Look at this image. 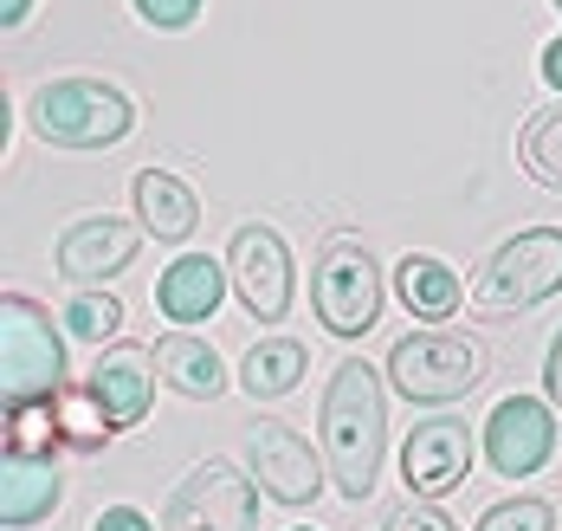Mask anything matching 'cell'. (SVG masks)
I'll list each match as a JSON object with an SVG mask.
<instances>
[{"label": "cell", "mask_w": 562, "mask_h": 531, "mask_svg": "<svg viewBox=\"0 0 562 531\" xmlns=\"http://www.w3.org/2000/svg\"><path fill=\"white\" fill-rule=\"evenodd\" d=\"M557 292H562V228H524L485 259L465 305L479 318H517V311H530V305H543Z\"/></svg>", "instance_id": "cell-3"}, {"label": "cell", "mask_w": 562, "mask_h": 531, "mask_svg": "<svg viewBox=\"0 0 562 531\" xmlns=\"http://www.w3.org/2000/svg\"><path fill=\"white\" fill-rule=\"evenodd\" d=\"M259 526V479L239 473L226 454L201 461L169 493L162 531H252Z\"/></svg>", "instance_id": "cell-7"}, {"label": "cell", "mask_w": 562, "mask_h": 531, "mask_svg": "<svg viewBox=\"0 0 562 531\" xmlns=\"http://www.w3.org/2000/svg\"><path fill=\"white\" fill-rule=\"evenodd\" d=\"M65 499V473L53 454H20L0 447V526L26 531L40 519H53V506Z\"/></svg>", "instance_id": "cell-14"}, {"label": "cell", "mask_w": 562, "mask_h": 531, "mask_svg": "<svg viewBox=\"0 0 562 531\" xmlns=\"http://www.w3.org/2000/svg\"><path fill=\"white\" fill-rule=\"evenodd\" d=\"M53 421H58V441L78 447V454H98V447L116 434L111 414H104V402L91 396V383H85V389H71V383L53 389Z\"/></svg>", "instance_id": "cell-20"}, {"label": "cell", "mask_w": 562, "mask_h": 531, "mask_svg": "<svg viewBox=\"0 0 562 531\" xmlns=\"http://www.w3.org/2000/svg\"><path fill=\"white\" fill-rule=\"evenodd\" d=\"M472 454H479V441H472V428H465L459 414L414 421V434L401 441V479H407L414 499H447V493L465 486Z\"/></svg>", "instance_id": "cell-9"}, {"label": "cell", "mask_w": 562, "mask_h": 531, "mask_svg": "<svg viewBox=\"0 0 562 531\" xmlns=\"http://www.w3.org/2000/svg\"><path fill=\"white\" fill-rule=\"evenodd\" d=\"M550 454H557V414H550V402L505 396L498 409L485 414V461H492V473L524 479V473L543 467Z\"/></svg>", "instance_id": "cell-10"}, {"label": "cell", "mask_w": 562, "mask_h": 531, "mask_svg": "<svg viewBox=\"0 0 562 531\" xmlns=\"http://www.w3.org/2000/svg\"><path fill=\"white\" fill-rule=\"evenodd\" d=\"M517 163H524L530 181H543V188L562 195V104L530 111V123L517 130Z\"/></svg>", "instance_id": "cell-21"}, {"label": "cell", "mask_w": 562, "mask_h": 531, "mask_svg": "<svg viewBox=\"0 0 562 531\" xmlns=\"http://www.w3.org/2000/svg\"><path fill=\"white\" fill-rule=\"evenodd\" d=\"M26 123L33 136H46L58 150H111L136 130V104L104 78H53L33 91Z\"/></svg>", "instance_id": "cell-2"}, {"label": "cell", "mask_w": 562, "mask_h": 531, "mask_svg": "<svg viewBox=\"0 0 562 531\" xmlns=\"http://www.w3.org/2000/svg\"><path fill=\"white\" fill-rule=\"evenodd\" d=\"M136 214H143V228L156 240H169V246H181V240L201 228V201H194V188L181 176H169V169H143L136 176Z\"/></svg>", "instance_id": "cell-16"}, {"label": "cell", "mask_w": 562, "mask_h": 531, "mask_svg": "<svg viewBox=\"0 0 562 531\" xmlns=\"http://www.w3.org/2000/svg\"><path fill=\"white\" fill-rule=\"evenodd\" d=\"M324 467L337 479L342 499H369L382 479V454H389V396H382V369L362 356H342L324 389Z\"/></svg>", "instance_id": "cell-1"}, {"label": "cell", "mask_w": 562, "mask_h": 531, "mask_svg": "<svg viewBox=\"0 0 562 531\" xmlns=\"http://www.w3.org/2000/svg\"><path fill=\"white\" fill-rule=\"evenodd\" d=\"M143 221H123V214H85V221H71L65 234H58V273L71 279V286H104L116 279L130 259H136V246H143Z\"/></svg>", "instance_id": "cell-11"}, {"label": "cell", "mask_w": 562, "mask_h": 531, "mask_svg": "<svg viewBox=\"0 0 562 531\" xmlns=\"http://www.w3.org/2000/svg\"><path fill=\"white\" fill-rule=\"evenodd\" d=\"M492 356L479 338H459V331H414L389 351V383L394 396L420 402V409H440V402H459L485 383Z\"/></svg>", "instance_id": "cell-4"}, {"label": "cell", "mask_w": 562, "mask_h": 531, "mask_svg": "<svg viewBox=\"0 0 562 531\" xmlns=\"http://www.w3.org/2000/svg\"><path fill=\"white\" fill-rule=\"evenodd\" d=\"M394 292H401V305H407L414 318H452L459 298H465V286H459V273H452L447 259L407 253V259L394 266Z\"/></svg>", "instance_id": "cell-18"}, {"label": "cell", "mask_w": 562, "mask_h": 531, "mask_svg": "<svg viewBox=\"0 0 562 531\" xmlns=\"http://www.w3.org/2000/svg\"><path fill=\"white\" fill-rule=\"evenodd\" d=\"M311 305L330 338H369L382 318V266L356 234H330L311 266Z\"/></svg>", "instance_id": "cell-5"}, {"label": "cell", "mask_w": 562, "mask_h": 531, "mask_svg": "<svg viewBox=\"0 0 562 531\" xmlns=\"http://www.w3.org/2000/svg\"><path fill=\"white\" fill-rule=\"evenodd\" d=\"M156 351H143V344H111V351H98L91 363V396L104 402L116 434H130V428H143V414H149V396H156Z\"/></svg>", "instance_id": "cell-13"}, {"label": "cell", "mask_w": 562, "mask_h": 531, "mask_svg": "<svg viewBox=\"0 0 562 531\" xmlns=\"http://www.w3.org/2000/svg\"><path fill=\"white\" fill-rule=\"evenodd\" d=\"M291 531H311V526H291Z\"/></svg>", "instance_id": "cell-30"}, {"label": "cell", "mask_w": 562, "mask_h": 531, "mask_svg": "<svg viewBox=\"0 0 562 531\" xmlns=\"http://www.w3.org/2000/svg\"><path fill=\"white\" fill-rule=\"evenodd\" d=\"M557 7H562V0H557Z\"/></svg>", "instance_id": "cell-31"}, {"label": "cell", "mask_w": 562, "mask_h": 531, "mask_svg": "<svg viewBox=\"0 0 562 531\" xmlns=\"http://www.w3.org/2000/svg\"><path fill=\"white\" fill-rule=\"evenodd\" d=\"M472 531H557V512L543 499H498Z\"/></svg>", "instance_id": "cell-23"}, {"label": "cell", "mask_w": 562, "mask_h": 531, "mask_svg": "<svg viewBox=\"0 0 562 531\" xmlns=\"http://www.w3.org/2000/svg\"><path fill=\"white\" fill-rule=\"evenodd\" d=\"M543 78H550V91H562V40L543 46Z\"/></svg>", "instance_id": "cell-28"}, {"label": "cell", "mask_w": 562, "mask_h": 531, "mask_svg": "<svg viewBox=\"0 0 562 531\" xmlns=\"http://www.w3.org/2000/svg\"><path fill=\"white\" fill-rule=\"evenodd\" d=\"M65 331H71L78 344H111L116 331H123V305H116L111 292H91V286H85V292L65 305Z\"/></svg>", "instance_id": "cell-22"}, {"label": "cell", "mask_w": 562, "mask_h": 531, "mask_svg": "<svg viewBox=\"0 0 562 531\" xmlns=\"http://www.w3.org/2000/svg\"><path fill=\"white\" fill-rule=\"evenodd\" d=\"M543 389H550V402L562 409V331H557V344H550V363H543Z\"/></svg>", "instance_id": "cell-27"}, {"label": "cell", "mask_w": 562, "mask_h": 531, "mask_svg": "<svg viewBox=\"0 0 562 531\" xmlns=\"http://www.w3.org/2000/svg\"><path fill=\"white\" fill-rule=\"evenodd\" d=\"M136 13H143L149 26H162V33H181V26H194L201 0H136Z\"/></svg>", "instance_id": "cell-25"}, {"label": "cell", "mask_w": 562, "mask_h": 531, "mask_svg": "<svg viewBox=\"0 0 562 531\" xmlns=\"http://www.w3.org/2000/svg\"><path fill=\"white\" fill-rule=\"evenodd\" d=\"M252 473H259V493L279 499V506H311L324 493V461L311 454V441L291 428V421H259L252 428Z\"/></svg>", "instance_id": "cell-12"}, {"label": "cell", "mask_w": 562, "mask_h": 531, "mask_svg": "<svg viewBox=\"0 0 562 531\" xmlns=\"http://www.w3.org/2000/svg\"><path fill=\"white\" fill-rule=\"evenodd\" d=\"M65 389V338L26 292L0 298V396L7 402H46Z\"/></svg>", "instance_id": "cell-6"}, {"label": "cell", "mask_w": 562, "mask_h": 531, "mask_svg": "<svg viewBox=\"0 0 562 531\" xmlns=\"http://www.w3.org/2000/svg\"><path fill=\"white\" fill-rule=\"evenodd\" d=\"M389 531H459V526L440 512V499H414V493H407V506H394Z\"/></svg>", "instance_id": "cell-24"}, {"label": "cell", "mask_w": 562, "mask_h": 531, "mask_svg": "<svg viewBox=\"0 0 562 531\" xmlns=\"http://www.w3.org/2000/svg\"><path fill=\"white\" fill-rule=\"evenodd\" d=\"M33 13V0H0V26H20Z\"/></svg>", "instance_id": "cell-29"}, {"label": "cell", "mask_w": 562, "mask_h": 531, "mask_svg": "<svg viewBox=\"0 0 562 531\" xmlns=\"http://www.w3.org/2000/svg\"><path fill=\"white\" fill-rule=\"evenodd\" d=\"M91 531H156V526H149L136 506H104V512L91 519Z\"/></svg>", "instance_id": "cell-26"}, {"label": "cell", "mask_w": 562, "mask_h": 531, "mask_svg": "<svg viewBox=\"0 0 562 531\" xmlns=\"http://www.w3.org/2000/svg\"><path fill=\"white\" fill-rule=\"evenodd\" d=\"M156 369H162V383H169L175 396H188V402H214L226 389V363L214 356V344H201L188 331H175V338L156 344Z\"/></svg>", "instance_id": "cell-17"}, {"label": "cell", "mask_w": 562, "mask_h": 531, "mask_svg": "<svg viewBox=\"0 0 562 531\" xmlns=\"http://www.w3.org/2000/svg\"><path fill=\"white\" fill-rule=\"evenodd\" d=\"M226 273H233L239 305H246L259 324H279L284 311H291V298H297L291 246H284V234L279 228H266V221L233 228V240H226Z\"/></svg>", "instance_id": "cell-8"}, {"label": "cell", "mask_w": 562, "mask_h": 531, "mask_svg": "<svg viewBox=\"0 0 562 531\" xmlns=\"http://www.w3.org/2000/svg\"><path fill=\"white\" fill-rule=\"evenodd\" d=\"M304 344L297 338H266V344H252L246 351V363H239V389L252 396V402H279V396H291L297 383H304Z\"/></svg>", "instance_id": "cell-19"}, {"label": "cell", "mask_w": 562, "mask_h": 531, "mask_svg": "<svg viewBox=\"0 0 562 531\" xmlns=\"http://www.w3.org/2000/svg\"><path fill=\"white\" fill-rule=\"evenodd\" d=\"M221 298H226V266L207 259V253H181L169 273L156 279V305L175 324H207L221 311Z\"/></svg>", "instance_id": "cell-15"}]
</instances>
